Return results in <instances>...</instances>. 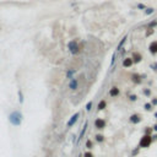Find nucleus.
<instances>
[{
	"label": "nucleus",
	"instance_id": "nucleus-1",
	"mask_svg": "<svg viewBox=\"0 0 157 157\" xmlns=\"http://www.w3.org/2000/svg\"><path fill=\"white\" fill-rule=\"evenodd\" d=\"M9 120L12 125L19 127L20 124L22 123V114H21V112H19V111L12 112V113L9 115Z\"/></svg>",
	"mask_w": 157,
	"mask_h": 157
},
{
	"label": "nucleus",
	"instance_id": "nucleus-2",
	"mask_svg": "<svg viewBox=\"0 0 157 157\" xmlns=\"http://www.w3.org/2000/svg\"><path fill=\"white\" fill-rule=\"evenodd\" d=\"M152 142V136L150 135H144L140 140V147H148Z\"/></svg>",
	"mask_w": 157,
	"mask_h": 157
},
{
	"label": "nucleus",
	"instance_id": "nucleus-3",
	"mask_svg": "<svg viewBox=\"0 0 157 157\" xmlns=\"http://www.w3.org/2000/svg\"><path fill=\"white\" fill-rule=\"evenodd\" d=\"M69 49H70V52L73 53V54H77L80 50H79V47H77V43L75 42V41H71L70 43H69Z\"/></svg>",
	"mask_w": 157,
	"mask_h": 157
},
{
	"label": "nucleus",
	"instance_id": "nucleus-4",
	"mask_svg": "<svg viewBox=\"0 0 157 157\" xmlns=\"http://www.w3.org/2000/svg\"><path fill=\"white\" fill-rule=\"evenodd\" d=\"M79 117H80V113H79V112H77V113H75L74 115H73V117L70 118V120L68 121V128H71V127L74 125L75 123L77 121V119H79Z\"/></svg>",
	"mask_w": 157,
	"mask_h": 157
},
{
	"label": "nucleus",
	"instance_id": "nucleus-5",
	"mask_svg": "<svg viewBox=\"0 0 157 157\" xmlns=\"http://www.w3.org/2000/svg\"><path fill=\"white\" fill-rule=\"evenodd\" d=\"M95 127L97 129H103L106 127V121L103 119H101V118H97V119L95 120Z\"/></svg>",
	"mask_w": 157,
	"mask_h": 157
},
{
	"label": "nucleus",
	"instance_id": "nucleus-6",
	"mask_svg": "<svg viewBox=\"0 0 157 157\" xmlns=\"http://www.w3.org/2000/svg\"><path fill=\"white\" fill-rule=\"evenodd\" d=\"M69 87L73 90V91H75V90H77V87H79V80L77 79H75V77H73L71 80H70V83H69Z\"/></svg>",
	"mask_w": 157,
	"mask_h": 157
},
{
	"label": "nucleus",
	"instance_id": "nucleus-7",
	"mask_svg": "<svg viewBox=\"0 0 157 157\" xmlns=\"http://www.w3.org/2000/svg\"><path fill=\"white\" fill-rule=\"evenodd\" d=\"M134 63V60H133V58H125L124 60H123V66L124 68H130L131 65Z\"/></svg>",
	"mask_w": 157,
	"mask_h": 157
},
{
	"label": "nucleus",
	"instance_id": "nucleus-8",
	"mask_svg": "<svg viewBox=\"0 0 157 157\" xmlns=\"http://www.w3.org/2000/svg\"><path fill=\"white\" fill-rule=\"evenodd\" d=\"M150 52H151L152 54H156L157 53V41L152 42V43L150 44Z\"/></svg>",
	"mask_w": 157,
	"mask_h": 157
},
{
	"label": "nucleus",
	"instance_id": "nucleus-9",
	"mask_svg": "<svg viewBox=\"0 0 157 157\" xmlns=\"http://www.w3.org/2000/svg\"><path fill=\"white\" fill-rule=\"evenodd\" d=\"M140 120H141V118H140V115H138V114H134V115H131V117H130V121H131V123H134V124H138V123H140Z\"/></svg>",
	"mask_w": 157,
	"mask_h": 157
},
{
	"label": "nucleus",
	"instance_id": "nucleus-10",
	"mask_svg": "<svg viewBox=\"0 0 157 157\" xmlns=\"http://www.w3.org/2000/svg\"><path fill=\"white\" fill-rule=\"evenodd\" d=\"M109 95H111L112 97H117V96L119 95V88H118V87H113V88H111Z\"/></svg>",
	"mask_w": 157,
	"mask_h": 157
},
{
	"label": "nucleus",
	"instance_id": "nucleus-11",
	"mask_svg": "<svg viewBox=\"0 0 157 157\" xmlns=\"http://www.w3.org/2000/svg\"><path fill=\"white\" fill-rule=\"evenodd\" d=\"M133 60H134L135 63H139V61L141 60V55H140L139 53H133Z\"/></svg>",
	"mask_w": 157,
	"mask_h": 157
},
{
	"label": "nucleus",
	"instance_id": "nucleus-12",
	"mask_svg": "<svg viewBox=\"0 0 157 157\" xmlns=\"http://www.w3.org/2000/svg\"><path fill=\"white\" fill-rule=\"evenodd\" d=\"M106 106H107V102H106V101H101L100 103H98L97 108H98L100 111H102V109H104V108H106Z\"/></svg>",
	"mask_w": 157,
	"mask_h": 157
},
{
	"label": "nucleus",
	"instance_id": "nucleus-13",
	"mask_svg": "<svg viewBox=\"0 0 157 157\" xmlns=\"http://www.w3.org/2000/svg\"><path fill=\"white\" fill-rule=\"evenodd\" d=\"M92 103H93L92 101H90L88 103H87V104H86V111H87V112H90V111H91V107H92Z\"/></svg>",
	"mask_w": 157,
	"mask_h": 157
},
{
	"label": "nucleus",
	"instance_id": "nucleus-14",
	"mask_svg": "<svg viewBox=\"0 0 157 157\" xmlns=\"http://www.w3.org/2000/svg\"><path fill=\"white\" fill-rule=\"evenodd\" d=\"M127 36H125V37L123 38V41H120V43H119V46H118V50H120V48H121V46H123V44H124V43H125V41H127Z\"/></svg>",
	"mask_w": 157,
	"mask_h": 157
},
{
	"label": "nucleus",
	"instance_id": "nucleus-15",
	"mask_svg": "<svg viewBox=\"0 0 157 157\" xmlns=\"http://www.w3.org/2000/svg\"><path fill=\"white\" fill-rule=\"evenodd\" d=\"M86 146H87V148H90V150H91V148L93 147V146H92V141H91V140H87V142H86Z\"/></svg>",
	"mask_w": 157,
	"mask_h": 157
},
{
	"label": "nucleus",
	"instance_id": "nucleus-16",
	"mask_svg": "<svg viewBox=\"0 0 157 157\" xmlns=\"http://www.w3.org/2000/svg\"><path fill=\"white\" fill-rule=\"evenodd\" d=\"M96 140H97L98 142H102V141L104 140V138H103V135H97V136H96Z\"/></svg>",
	"mask_w": 157,
	"mask_h": 157
},
{
	"label": "nucleus",
	"instance_id": "nucleus-17",
	"mask_svg": "<svg viewBox=\"0 0 157 157\" xmlns=\"http://www.w3.org/2000/svg\"><path fill=\"white\" fill-rule=\"evenodd\" d=\"M145 12H146V15H150V14H152V12H153V9L148 8V9H146V11H145Z\"/></svg>",
	"mask_w": 157,
	"mask_h": 157
},
{
	"label": "nucleus",
	"instance_id": "nucleus-18",
	"mask_svg": "<svg viewBox=\"0 0 157 157\" xmlns=\"http://www.w3.org/2000/svg\"><path fill=\"white\" fill-rule=\"evenodd\" d=\"M145 107H146V109H147V111H151V107H152V103H146V106H145Z\"/></svg>",
	"mask_w": 157,
	"mask_h": 157
},
{
	"label": "nucleus",
	"instance_id": "nucleus-19",
	"mask_svg": "<svg viewBox=\"0 0 157 157\" xmlns=\"http://www.w3.org/2000/svg\"><path fill=\"white\" fill-rule=\"evenodd\" d=\"M73 74H75V70H70V71L68 73V77H71V75ZM71 79H73V77H71Z\"/></svg>",
	"mask_w": 157,
	"mask_h": 157
},
{
	"label": "nucleus",
	"instance_id": "nucleus-20",
	"mask_svg": "<svg viewBox=\"0 0 157 157\" xmlns=\"http://www.w3.org/2000/svg\"><path fill=\"white\" fill-rule=\"evenodd\" d=\"M85 157H93V155L91 153V152H85V155H83Z\"/></svg>",
	"mask_w": 157,
	"mask_h": 157
},
{
	"label": "nucleus",
	"instance_id": "nucleus-21",
	"mask_svg": "<svg viewBox=\"0 0 157 157\" xmlns=\"http://www.w3.org/2000/svg\"><path fill=\"white\" fill-rule=\"evenodd\" d=\"M129 98H130V101H136V96H135V95H133V96H130Z\"/></svg>",
	"mask_w": 157,
	"mask_h": 157
},
{
	"label": "nucleus",
	"instance_id": "nucleus-22",
	"mask_svg": "<svg viewBox=\"0 0 157 157\" xmlns=\"http://www.w3.org/2000/svg\"><path fill=\"white\" fill-rule=\"evenodd\" d=\"M138 8H139V9H146V6H145V5H142V4H139Z\"/></svg>",
	"mask_w": 157,
	"mask_h": 157
},
{
	"label": "nucleus",
	"instance_id": "nucleus-23",
	"mask_svg": "<svg viewBox=\"0 0 157 157\" xmlns=\"http://www.w3.org/2000/svg\"><path fill=\"white\" fill-rule=\"evenodd\" d=\"M156 25H157L156 21H155V22H151V23H150V27H153V26H156Z\"/></svg>",
	"mask_w": 157,
	"mask_h": 157
},
{
	"label": "nucleus",
	"instance_id": "nucleus-24",
	"mask_svg": "<svg viewBox=\"0 0 157 157\" xmlns=\"http://www.w3.org/2000/svg\"><path fill=\"white\" fill-rule=\"evenodd\" d=\"M155 130H157V125H155Z\"/></svg>",
	"mask_w": 157,
	"mask_h": 157
},
{
	"label": "nucleus",
	"instance_id": "nucleus-25",
	"mask_svg": "<svg viewBox=\"0 0 157 157\" xmlns=\"http://www.w3.org/2000/svg\"><path fill=\"white\" fill-rule=\"evenodd\" d=\"M80 157H81V156H80Z\"/></svg>",
	"mask_w": 157,
	"mask_h": 157
}]
</instances>
